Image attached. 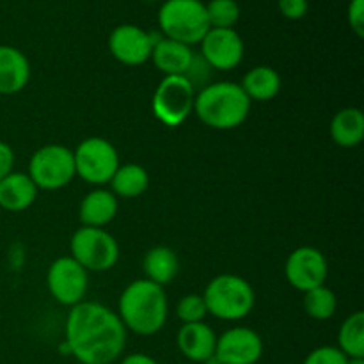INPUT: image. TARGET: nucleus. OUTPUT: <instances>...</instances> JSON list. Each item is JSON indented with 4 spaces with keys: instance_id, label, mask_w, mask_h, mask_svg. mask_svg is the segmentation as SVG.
I'll return each mask as SVG.
<instances>
[{
    "instance_id": "nucleus-18",
    "label": "nucleus",
    "mask_w": 364,
    "mask_h": 364,
    "mask_svg": "<svg viewBox=\"0 0 364 364\" xmlns=\"http://www.w3.org/2000/svg\"><path fill=\"white\" fill-rule=\"evenodd\" d=\"M38 198V187L23 173H11L0 181V208L7 212H23Z\"/></svg>"
},
{
    "instance_id": "nucleus-23",
    "label": "nucleus",
    "mask_w": 364,
    "mask_h": 364,
    "mask_svg": "<svg viewBox=\"0 0 364 364\" xmlns=\"http://www.w3.org/2000/svg\"><path fill=\"white\" fill-rule=\"evenodd\" d=\"M109 183L112 187L110 192L116 198H139V196H142L148 191L149 174L139 164H123V166L117 167V171L114 173L112 180Z\"/></svg>"
},
{
    "instance_id": "nucleus-3",
    "label": "nucleus",
    "mask_w": 364,
    "mask_h": 364,
    "mask_svg": "<svg viewBox=\"0 0 364 364\" xmlns=\"http://www.w3.org/2000/svg\"><path fill=\"white\" fill-rule=\"evenodd\" d=\"M194 112L213 130H233L247 119L251 100L235 82H215L196 95Z\"/></svg>"
},
{
    "instance_id": "nucleus-10",
    "label": "nucleus",
    "mask_w": 364,
    "mask_h": 364,
    "mask_svg": "<svg viewBox=\"0 0 364 364\" xmlns=\"http://www.w3.org/2000/svg\"><path fill=\"white\" fill-rule=\"evenodd\" d=\"M50 295L63 306H77L84 302L89 287L87 270L71 256H63L50 265L46 274Z\"/></svg>"
},
{
    "instance_id": "nucleus-33",
    "label": "nucleus",
    "mask_w": 364,
    "mask_h": 364,
    "mask_svg": "<svg viewBox=\"0 0 364 364\" xmlns=\"http://www.w3.org/2000/svg\"><path fill=\"white\" fill-rule=\"evenodd\" d=\"M347 364H364V358H348Z\"/></svg>"
},
{
    "instance_id": "nucleus-1",
    "label": "nucleus",
    "mask_w": 364,
    "mask_h": 364,
    "mask_svg": "<svg viewBox=\"0 0 364 364\" xmlns=\"http://www.w3.org/2000/svg\"><path fill=\"white\" fill-rule=\"evenodd\" d=\"M66 343L78 363L110 364L127 347V327L107 306L84 301L68 315Z\"/></svg>"
},
{
    "instance_id": "nucleus-26",
    "label": "nucleus",
    "mask_w": 364,
    "mask_h": 364,
    "mask_svg": "<svg viewBox=\"0 0 364 364\" xmlns=\"http://www.w3.org/2000/svg\"><path fill=\"white\" fill-rule=\"evenodd\" d=\"M205 7L210 28H233L240 18L237 0H210Z\"/></svg>"
},
{
    "instance_id": "nucleus-25",
    "label": "nucleus",
    "mask_w": 364,
    "mask_h": 364,
    "mask_svg": "<svg viewBox=\"0 0 364 364\" xmlns=\"http://www.w3.org/2000/svg\"><path fill=\"white\" fill-rule=\"evenodd\" d=\"M338 299L326 284L316 287L304 294V309L308 316L315 320H329L336 313Z\"/></svg>"
},
{
    "instance_id": "nucleus-28",
    "label": "nucleus",
    "mask_w": 364,
    "mask_h": 364,
    "mask_svg": "<svg viewBox=\"0 0 364 364\" xmlns=\"http://www.w3.org/2000/svg\"><path fill=\"white\" fill-rule=\"evenodd\" d=\"M348 358L338 347H318L304 359L302 364H347Z\"/></svg>"
},
{
    "instance_id": "nucleus-5",
    "label": "nucleus",
    "mask_w": 364,
    "mask_h": 364,
    "mask_svg": "<svg viewBox=\"0 0 364 364\" xmlns=\"http://www.w3.org/2000/svg\"><path fill=\"white\" fill-rule=\"evenodd\" d=\"M160 34L183 45H198L210 31L201 0H166L159 11Z\"/></svg>"
},
{
    "instance_id": "nucleus-2",
    "label": "nucleus",
    "mask_w": 364,
    "mask_h": 364,
    "mask_svg": "<svg viewBox=\"0 0 364 364\" xmlns=\"http://www.w3.org/2000/svg\"><path fill=\"white\" fill-rule=\"evenodd\" d=\"M117 315L127 331L141 336L156 334L169 316L166 291L148 279L134 281L121 294Z\"/></svg>"
},
{
    "instance_id": "nucleus-9",
    "label": "nucleus",
    "mask_w": 364,
    "mask_h": 364,
    "mask_svg": "<svg viewBox=\"0 0 364 364\" xmlns=\"http://www.w3.org/2000/svg\"><path fill=\"white\" fill-rule=\"evenodd\" d=\"M75 173L89 185H105L117 171L119 155L112 142L103 137L84 139L73 151Z\"/></svg>"
},
{
    "instance_id": "nucleus-6",
    "label": "nucleus",
    "mask_w": 364,
    "mask_h": 364,
    "mask_svg": "<svg viewBox=\"0 0 364 364\" xmlns=\"http://www.w3.org/2000/svg\"><path fill=\"white\" fill-rule=\"evenodd\" d=\"M71 258L87 272H107L119 259L117 240L103 228L82 226L71 237Z\"/></svg>"
},
{
    "instance_id": "nucleus-32",
    "label": "nucleus",
    "mask_w": 364,
    "mask_h": 364,
    "mask_svg": "<svg viewBox=\"0 0 364 364\" xmlns=\"http://www.w3.org/2000/svg\"><path fill=\"white\" fill-rule=\"evenodd\" d=\"M121 364H159V363L146 354H130L123 359V363Z\"/></svg>"
},
{
    "instance_id": "nucleus-21",
    "label": "nucleus",
    "mask_w": 364,
    "mask_h": 364,
    "mask_svg": "<svg viewBox=\"0 0 364 364\" xmlns=\"http://www.w3.org/2000/svg\"><path fill=\"white\" fill-rule=\"evenodd\" d=\"M331 139L341 148H355L364 139V114L358 107L341 109L329 127Z\"/></svg>"
},
{
    "instance_id": "nucleus-15",
    "label": "nucleus",
    "mask_w": 364,
    "mask_h": 364,
    "mask_svg": "<svg viewBox=\"0 0 364 364\" xmlns=\"http://www.w3.org/2000/svg\"><path fill=\"white\" fill-rule=\"evenodd\" d=\"M178 348L187 359L194 363H206L215 354L217 336L205 322L183 323L176 336Z\"/></svg>"
},
{
    "instance_id": "nucleus-8",
    "label": "nucleus",
    "mask_w": 364,
    "mask_h": 364,
    "mask_svg": "<svg viewBox=\"0 0 364 364\" xmlns=\"http://www.w3.org/2000/svg\"><path fill=\"white\" fill-rule=\"evenodd\" d=\"M75 176L73 151L66 146H43L32 153L28 160V178L34 181L38 191H59Z\"/></svg>"
},
{
    "instance_id": "nucleus-27",
    "label": "nucleus",
    "mask_w": 364,
    "mask_h": 364,
    "mask_svg": "<svg viewBox=\"0 0 364 364\" xmlns=\"http://www.w3.org/2000/svg\"><path fill=\"white\" fill-rule=\"evenodd\" d=\"M206 315H208V309H206L203 295H198V294L185 295L176 306V316L183 323L203 322V318H205Z\"/></svg>"
},
{
    "instance_id": "nucleus-12",
    "label": "nucleus",
    "mask_w": 364,
    "mask_h": 364,
    "mask_svg": "<svg viewBox=\"0 0 364 364\" xmlns=\"http://www.w3.org/2000/svg\"><path fill=\"white\" fill-rule=\"evenodd\" d=\"M329 274L326 256L315 247H299L288 256L284 265L287 281L299 291H309L316 287H322Z\"/></svg>"
},
{
    "instance_id": "nucleus-7",
    "label": "nucleus",
    "mask_w": 364,
    "mask_h": 364,
    "mask_svg": "<svg viewBox=\"0 0 364 364\" xmlns=\"http://www.w3.org/2000/svg\"><path fill=\"white\" fill-rule=\"evenodd\" d=\"M196 89L185 75L164 77L151 100V109L156 119L166 127H180L194 112Z\"/></svg>"
},
{
    "instance_id": "nucleus-30",
    "label": "nucleus",
    "mask_w": 364,
    "mask_h": 364,
    "mask_svg": "<svg viewBox=\"0 0 364 364\" xmlns=\"http://www.w3.org/2000/svg\"><path fill=\"white\" fill-rule=\"evenodd\" d=\"M348 25L358 38L364 36V0H350L348 4Z\"/></svg>"
},
{
    "instance_id": "nucleus-17",
    "label": "nucleus",
    "mask_w": 364,
    "mask_h": 364,
    "mask_svg": "<svg viewBox=\"0 0 364 364\" xmlns=\"http://www.w3.org/2000/svg\"><path fill=\"white\" fill-rule=\"evenodd\" d=\"M151 60L156 70L164 73V77L187 75L194 63V52L188 45L162 38L153 45Z\"/></svg>"
},
{
    "instance_id": "nucleus-16",
    "label": "nucleus",
    "mask_w": 364,
    "mask_h": 364,
    "mask_svg": "<svg viewBox=\"0 0 364 364\" xmlns=\"http://www.w3.org/2000/svg\"><path fill=\"white\" fill-rule=\"evenodd\" d=\"M31 78V64L21 50L0 45V95H16Z\"/></svg>"
},
{
    "instance_id": "nucleus-14",
    "label": "nucleus",
    "mask_w": 364,
    "mask_h": 364,
    "mask_svg": "<svg viewBox=\"0 0 364 364\" xmlns=\"http://www.w3.org/2000/svg\"><path fill=\"white\" fill-rule=\"evenodd\" d=\"M263 354V340L249 327H233L217 338L215 359L219 364H256Z\"/></svg>"
},
{
    "instance_id": "nucleus-29",
    "label": "nucleus",
    "mask_w": 364,
    "mask_h": 364,
    "mask_svg": "<svg viewBox=\"0 0 364 364\" xmlns=\"http://www.w3.org/2000/svg\"><path fill=\"white\" fill-rule=\"evenodd\" d=\"M279 13L288 20H301L309 9L308 0H277Z\"/></svg>"
},
{
    "instance_id": "nucleus-4",
    "label": "nucleus",
    "mask_w": 364,
    "mask_h": 364,
    "mask_svg": "<svg viewBox=\"0 0 364 364\" xmlns=\"http://www.w3.org/2000/svg\"><path fill=\"white\" fill-rule=\"evenodd\" d=\"M203 299L210 315L226 322L245 318L256 302L251 284L235 274L213 277L206 287Z\"/></svg>"
},
{
    "instance_id": "nucleus-31",
    "label": "nucleus",
    "mask_w": 364,
    "mask_h": 364,
    "mask_svg": "<svg viewBox=\"0 0 364 364\" xmlns=\"http://www.w3.org/2000/svg\"><path fill=\"white\" fill-rule=\"evenodd\" d=\"M14 151L7 142L0 141V181L13 173Z\"/></svg>"
},
{
    "instance_id": "nucleus-34",
    "label": "nucleus",
    "mask_w": 364,
    "mask_h": 364,
    "mask_svg": "<svg viewBox=\"0 0 364 364\" xmlns=\"http://www.w3.org/2000/svg\"><path fill=\"white\" fill-rule=\"evenodd\" d=\"M144 2H156V0H144Z\"/></svg>"
},
{
    "instance_id": "nucleus-11",
    "label": "nucleus",
    "mask_w": 364,
    "mask_h": 364,
    "mask_svg": "<svg viewBox=\"0 0 364 364\" xmlns=\"http://www.w3.org/2000/svg\"><path fill=\"white\" fill-rule=\"evenodd\" d=\"M199 45L203 60L213 70H235L244 59V39L235 28H210Z\"/></svg>"
},
{
    "instance_id": "nucleus-24",
    "label": "nucleus",
    "mask_w": 364,
    "mask_h": 364,
    "mask_svg": "<svg viewBox=\"0 0 364 364\" xmlns=\"http://www.w3.org/2000/svg\"><path fill=\"white\" fill-rule=\"evenodd\" d=\"M340 350L347 358H364V313L355 311L341 323L338 334Z\"/></svg>"
},
{
    "instance_id": "nucleus-19",
    "label": "nucleus",
    "mask_w": 364,
    "mask_h": 364,
    "mask_svg": "<svg viewBox=\"0 0 364 364\" xmlns=\"http://www.w3.org/2000/svg\"><path fill=\"white\" fill-rule=\"evenodd\" d=\"M117 198L105 188H95L82 199L78 219L87 228H103L116 217Z\"/></svg>"
},
{
    "instance_id": "nucleus-22",
    "label": "nucleus",
    "mask_w": 364,
    "mask_h": 364,
    "mask_svg": "<svg viewBox=\"0 0 364 364\" xmlns=\"http://www.w3.org/2000/svg\"><path fill=\"white\" fill-rule=\"evenodd\" d=\"M251 102H270L281 91V77L274 68L256 66L244 75L240 84Z\"/></svg>"
},
{
    "instance_id": "nucleus-20",
    "label": "nucleus",
    "mask_w": 364,
    "mask_h": 364,
    "mask_svg": "<svg viewBox=\"0 0 364 364\" xmlns=\"http://www.w3.org/2000/svg\"><path fill=\"white\" fill-rule=\"evenodd\" d=\"M142 269H144L146 279L164 288L176 279L180 272V259L173 249L159 245L146 252Z\"/></svg>"
},
{
    "instance_id": "nucleus-13",
    "label": "nucleus",
    "mask_w": 364,
    "mask_h": 364,
    "mask_svg": "<svg viewBox=\"0 0 364 364\" xmlns=\"http://www.w3.org/2000/svg\"><path fill=\"white\" fill-rule=\"evenodd\" d=\"M153 36L134 23L117 25L109 36V50L116 60L127 66H141L151 59Z\"/></svg>"
}]
</instances>
